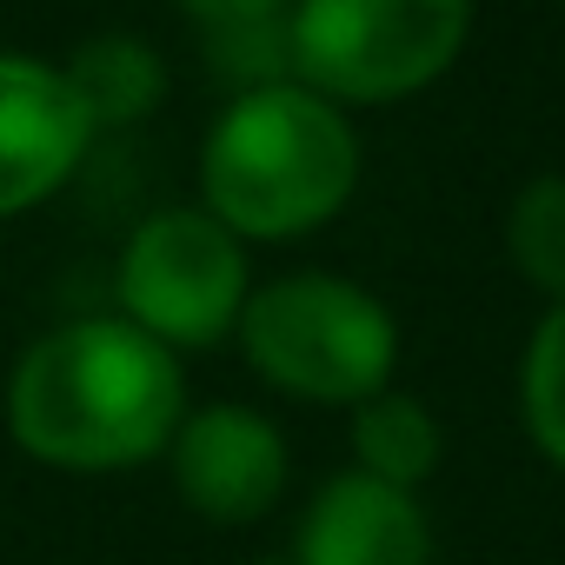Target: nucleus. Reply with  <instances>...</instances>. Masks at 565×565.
Instances as JSON below:
<instances>
[{"instance_id": "nucleus-1", "label": "nucleus", "mask_w": 565, "mask_h": 565, "mask_svg": "<svg viewBox=\"0 0 565 565\" xmlns=\"http://www.w3.org/2000/svg\"><path fill=\"white\" fill-rule=\"evenodd\" d=\"M186 419L180 353L120 313L41 333L8 373V433L28 459L61 472H120L167 452Z\"/></svg>"}, {"instance_id": "nucleus-2", "label": "nucleus", "mask_w": 565, "mask_h": 565, "mask_svg": "<svg viewBox=\"0 0 565 565\" xmlns=\"http://www.w3.org/2000/svg\"><path fill=\"white\" fill-rule=\"evenodd\" d=\"M360 186V134L313 87L233 94L200 140V206L246 239H300Z\"/></svg>"}, {"instance_id": "nucleus-3", "label": "nucleus", "mask_w": 565, "mask_h": 565, "mask_svg": "<svg viewBox=\"0 0 565 565\" xmlns=\"http://www.w3.org/2000/svg\"><path fill=\"white\" fill-rule=\"evenodd\" d=\"M239 353L246 366L313 406H360L393 386L399 327L380 294L340 273H279L239 307Z\"/></svg>"}, {"instance_id": "nucleus-4", "label": "nucleus", "mask_w": 565, "mask_h": 565, "mask_svg": "<svg viewBox=\"0 0 565 565\" xmlns=\"http://www.w3.org/2000/svg\"><path fill=\"white\" fill-rule=\"evenodd\" d=\"M294 81L333 107H386L433 87L472 34V0H294Z\"/></svg>"}, {"instance_id": "nucleus-5", "label": "nucleus", "mask_w": 565, "mask_h": 565, "mask_svg": "<svg viewBox=\"0 0 565 565\" xmlns=\"http://www.w3.org/2000/svg\"><path fill=\"white\" fill-rule=\"evenodd\" d=\"M114 294L120 320L160 340L167 353L213 347L239 327V307L253 294L246 246L206 206H160L120 246Z\"/></svg>"}, {"instance_id": "nucleus-6", "label": "nucleus", "mask_w": 565, "mask_h": 565, "mask_svg": "<svg viewBox=\"0 0 565 565\" xmlns=\"http://www.w3.org/2000/svg\"><path fill=\"white\" fill-rule=\"evenodd\" d=\"M180 499L213 525H253L287 492V439L253 406H200L167 439Z\"/></svg>"}, {"instance_id": "nucleus-7", "label": "nucleus", "mask_w": 565, "mask_h": 565, "mask_svg": "<svg viewBox=\"0 0 565 565\" xmlns=\"http://www.w3.org/2000/svg\"><path fill=\"white\" fill-rule=\"evenodd\" d=\"M87 140L94 127L81 120L61 61L0 47V220L54 200L74 180Z\"/></svg>"}, {"instance_id": "nucleus-8", "label": "nucleus", "mask_w": 565, "mask_h": 565, "mask_svg": "<svg viewBox=\"0 0 565 565\" xmlns=\"http://www.w3.org/2000/svg\"><path fill=\"white\" fill-rule=\"evenodd\" d=\"M294 565H433V532L413 492L333 472L300 519Z\"/></svg>"}, {"instance_id": "nucleus-9", "label": "nucleus", "mask_w": 565, "mask_h": 565, "mask_svg": "<svg viewBox=\"0 0 565 565\" xmlns=\"http://www.w3.org/2000/svg\"><path fill=\"white\" fill-rule=\"evenodd\" d=\"M61 81L81 107V120L100 127H134L167 100V61L140 34H94L61 61Z\"/></svg>"}, {"instance_id": "nucleus-10", "label": "nucleus", "mask_w": 565, "mask_h": 565, "mask_svg": "<svg viewBox=\"0 0 565 565\" xmlns=\"http://www.w3.org/2000/svg\"><path fill=\"white\" fill-rule=\"evenodd\" d=\"M439 459H446V433L413 393L386 386V393L353 406V472L413 492V486H426L439 472Z\"/></svg>"}, {"instance_id": "nucleus-11", "label": "nucleus", "mask_w": 565, "mask_h": 565, "mask_svg": "<svg viewBox=\"0 0 565 565\" xmlns=\"http://www.w3.org/2000/svg\"><path fill=\"white\" fill-rule=\"evenodd\" d=\"M519 419H525V439L565 472V300H552L545 320L525 340V360H519Z\"/></svg>"}, {"instance_id": "nucleus-12", "label": "nucleus", "mask_w": 565, "mask_h": 565, "mask_svg": "<svg viewBox=\"0 0 565 565\" xmlns=\"http://www.w3.org/2000/svg\"><path fill=\"white\" fill-rule=\"evenodd\" d=\"M505 253L539 294L565 300V173H539L519 186L505 213Z\"/></svg>"}, {"instance_id": "nucleus-13", "label": "nucleus", "mask_w": 565, "mask_h": 565, "mask_svg": "<svg viewBox=\"0 0 565 565\" xmlns=\"http://www.w3.org/2000/svg\"><path fill=\"white\" fill-rule=\"evenodd\" d=\"M206 47V67L226 94H259V87H287L294 81V34H287V14L273 21H246V28H213L200 34Z\"/></svg>"}, {"instance_id": "nucleus-14", "label": "nucleus", "mask_w": 565, "mask_h": 565, "mask_svg": "<svg viewBox=\"0 0 565 565\" xmlns=\"http://www.w3.org/2000/svg\"><path fill=\"white\" fill-rule=\"evenodd\" d=\"M173 8L200 28V34H213V28H246V21H273V14H287L294 0H173Z\"/></svg>"}, {"instance_id": "nucleus-15", "label": "nucleus", "mask_w": 565, "mask_h": 565, "mask_svg": "<svg viewBox=\"0 0 565 565\" xmlns=\"http://www.w3.org/2000/svg\"><path fill=\"white\" fill-rule=\"evenodd\" d=\"M253 565H294V558H253Z\"/></svg>"}]
</instances>
